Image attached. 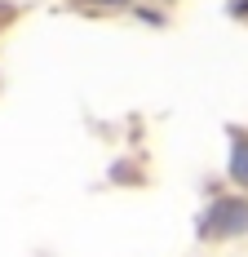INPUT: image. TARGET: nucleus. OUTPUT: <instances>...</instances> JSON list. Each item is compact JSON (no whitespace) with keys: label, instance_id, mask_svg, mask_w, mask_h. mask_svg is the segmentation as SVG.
<instances>
[{"label":"nucleus","instance_id":"1","mask_svg":"<svg viewBox=\"0 0 248 257\" xmlns=\"http://www.w3.org/2000/svg\"><path fill=\"white\" fill-rule=\"evenodd\" d=\"M199 235L204 239H230V235H248V200L244 195H222L204 208L199 217Z\"/></svg>","mask_w":248,"mask_h":257},{"label":"nucleus","instance_id":"2","mask_svg":"<svg viewBox=\"0 0 248 257\" xmlns=\"http://www.w3.org/2000/svg\"><path fill=\"white\" fill-rule=\"evenodd\" d=\"M226 169H230V182L248 191V133H239V128L230 133V164Z\"/></svg>","mask_w":248,"mask_h":257},{"label":"nucleus","instance_id":"3","mask_svg":"<svg viewBox=\"0 0 248 257\" xmlns=\"http://www.w3.org/2000/svg\"><path fill=\"white\" fill-rule=\"evenodd\" d=\"M93 9H120V5H129V0H89Z\"/></svg>","mask_w":248,"mask_h":257}]
</instances>
